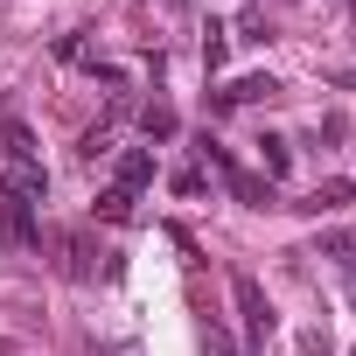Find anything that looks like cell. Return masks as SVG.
Here are the masks:
<instances>
[{
    "mask_svg": "<svg viewBox=\"0 0 356 356\" xmlns=\"http://www.w3.org/2000/svg\"><path fill=\"white\" fill-rule=\"evenodd\" d=\"M314 252H321V259H335L342 273H356V231H321V238H314Z\"/></svg>",
    "mask_w": 356,
    "mask_h": 356,
    "instance_id": "8",
    "label": "cell"
},
{
    "mask_svg": "<svg viewBox=\"0 0 356 356\" xmlns=\"http://www.w3.org/2000/svg\"><path fill=\"white\" fill-rule=\"evenodd\" d=\"M224 56H231V35L210 22V35H203V63H210V70H224Z\"/></svg>",
    "mask_w": 356,
    "mask_h": 356,
    "instance_id": "14",
    "label": "cell"
},
{
    "mask_svg": "<svg viewBox=\"0 0 356 356\" xmlns=\"http://www.w3.org/2000/svg\"><path fill=\"white\" fill-rule=\"evenodd\" d=\"M0 238H8V245H42V224H35V210L29 203H15V196H0Z\"/></svg>",
    "mask_w": 356,
    "mask_h": 356,
    "instance_id": "5",
    "label": "cell"
},
{
    "mask_svg": "<svg viewBox=\"0 0 356 356\" xmlns=\"http://www.w3.org/2000/svg\"><path fill=\"white\" fill-rule=\"evenodd\" d=\"M349 196H356V182H349V175H335V182H321L300 210H335V203H349Z\"/></svg>",
    "mask_w": 356,
    "mask_h": 356,
    "instance_id": "10",
    "label": "cell"
},
{
    "mask_svg": "<svg viewBox=\"0 0 356 356\" xmlns=\"http://www.w3.org/2000/svg\"><path fill=\"white\" fill-rule=\"evenodd\" d=\"M0 147H8V161H42V147H35V126L29 119H0Z\"/></svg>",
    "mask_w": 356,
    "mask_h": 356,
    "instance_id": "7",
    "label": "cell"
},
{
    "mask_svg": "<svg viewBox=\"0 0 356 356\" xmlns=\"http://www.w3.org/2000/svg\"><path fill=\"white\" fill-rule=\"evenodd\" d=\"M203 349H210V356H245V349H238L224 328H203Z\"/></svg>",
    "mask_w": 356,
    "mask_h": 356,
    "instance_id": "16",
    "label": "cell"
},
{
    "mask_svg": "<svg viewBox=\"0 0 356 356\" xmlns=\"http://www.w3.org/2000/svg\"><path fill=\"white\" fill-rule=\"evenodd\" d=\"M0 196L42 210V203H49V168H42V161H8V168H0Z\"/></svg>",
    "mask_w": 356,
    "mask_h": 356,
    "instance_id": "3",
    "label": "cell"
},
{
    "mask_svg": "<svg viewBox=\"0 0 356 356\" xmlns=\"http://www.w3.org/2000/svg\"><path fill=\"white\" fill-rule=\"evenodd\" d=\"M175 126H182V119H175L168 105H147V112H140V133H147V140H175Z\"/></svg>",
    "mask_w": 356,
    "mask_h": 356,
    "instance_id": "11",
    "label": "cell"
},
{
    "mask_svg": "<svg viewBox=\"0 0 356 356\" xmlns=\"http://www.w3.org/2000/svg\"><path fill=\"white\" fill-rule=\"evenodd\" d=\"M56 56H63V63H84V29H77V35H63V42H56Z\"/></svg>",
    "mask_w": 356,
    "mask_h": 356,
    "instance_id": "17",
    "label": "cell"
},
{
    "mask_svg": "<svg viewBox=\"0 0 356 356\" xmlns=\"http://www.w3.org/2000/svg\"><path fill=\"white\" fill-rule=\"evenodd\" d=\"M147 182H154V147H126V154H119V175H112V189L140 196Z\"/></svg>",
    "mask_w": 356,
    "mask_h": 356,
    "instance_id": "6",
    "label": "cell"
},
{
    "mask_svg": "<svg viewBox=\"0 0 356 356\" xmlns=\"http://www.w3.org/2000/svg\"><path fill=\"white\" fill-rule=\"evenodd\" d=\"M98 217H105V224H126V217H133V196H126V189H105V196H98Z\"/></svg>",
    "mask_w": 356,
    "mask_h": 356,
    "instance_id": "13",
    "label": "cell"
},
{
    "mask_svg": "<svg viewBox=\"0 0 356 356\" xmlns=\"http://www.w3.org/2000/svg\"><path fill=\"white\" fill-rule=\"evenodd\" d=\"M77 154H84V161H98V154H112V126H91V133H84V147H77Z\"/></svg>",
    "mask_w": 356,
    "mask_h": 356,
    "instance_id": "15",
    "label": "cell"
},
{
    "mask_svg": "<svg viewBox=\"0 0 356 356\" xmlns=\"http://www.w3.org/2000/svg\"><path fill=\"white\" fill-rule=\"evenodd\" d=\"M245 356H252V349H245Z\"/></svg>",
    "mask_w": 356,
    "mask_h": 356,
    "instance_id": "19",
    "label": "cell"
},
{
    "mask_svg": "<svg viewBox=\"0 0 356 356\" xmlns=\"http://www.w3.org/2000/svg\"><path fill=\"white\" fill-rule=\"evenodd\" d=\"M259 168H266V182H280V175L293 168V154H286V140H273V133H266V140H259Z\"/></svg>",
    "mask_w": 356,
    "mask_h": 356,
    "instance_id": "9",
    "label": "cell"
},
{
    "mask_svg": "<svg viewBox=\"0 0 356 356\" xmlns=\"http://www.w3.org/2000/svg\"><path fill=\"white\" fill-rule=\"evenodd\" d=\"M231 293H238V314H245V335H252V342H266V335L280 328V314H273L266 286H259L252 273H231Z\"/></svg>",
    "mask_w": 356,
    "mask_h": 356,
    "instance_id": "2",
    "label": "cell"
},
{
    "mask_svg": "<svg viewBox=\"0 0 356 356\" xmlns=\"http://www.w3.org/2000/svg\"><path fill=\"white\" fill-rule=\"evenodd\" d=\"M203 154L217 161V175H224V189H231V196H238L245 210H266V203H273V182H266V175H245V168H238V161H231V154H224L217 140H203Z\"/></svg>",
    "mask_w": 356,
    "mask_h": 356,
    "instance_id": "1",
    "label": "cell"
},
{
    "mask_svg": "<svg viewBox=\"0 0 356 356\" xmlns=\"http://www.w3.org/2000/svg\"><path fill=\"white\" fill-rule=\"evenodd\" d=\"M266 98H280V77H273V70H252V77H238V84L210 91V105H217V112H231V105H266Z\"/></svg>",
    "mask_w": 356,
    "mask_h": 356,
    "instance_id": "4",
    "label": "cell"
},
{
    "mask_svg": "<svg viewBox=\"0 0 356 356\" xmlns=\"http://www.w3.org/2000/svg\"><path fill=\"white\" fill-rule=\"evenodd\" d=\"M63 252H70V280H91V238H84V231H70V238H63Z\"/></svg>",
    "mask_w": 356,
    "mask_h": 356,
    "instance_id": "12",
    "label": "cell"
},
{
    "mask_svg": "<svg viewBox=\"0 0 356 356\" xmlns=\"http://www.w3.org/2000/svg\"><path fill=\"white\" fill-rule=\"evenodd\" d=\"M349 307H356V286H349Z\"/></svg>",
    "mask_w": 356,
    "mask_h": 356,
    "instance_id": "18",
    "label": "cell"
}]
</instances>
